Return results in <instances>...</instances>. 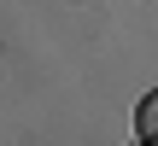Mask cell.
<instances>
[{
  "mask_svg": "<svg viewBox=\"0 0 158 146\" xmlns=\"http://www.w3.org/2000/svg\"><path fill=\"white\" fill-rule=\"evenodd\" d=\"M135 135H141L147 146H158V88L141 99V105H135Z\"/></svg>",
  "mask_w": 158,
  "mask_h": 146,
  "instance_id": "obj_1",
  "label": "cell"
},
{
  "mask_svg": "<svg viewBox=\"0 0 158 146\" xmlns=\"http://www.w3.org/2000/svg\"><path fill=\"white\" fill-rule=\"evenodd\" d=\"M141 146H147V140H141Z\"/></svg>",
  "mask_w": 158,
  "mask_h": 146,
  "instance_id": "obj_2",
  "label": "cell"
}]
</instances>
